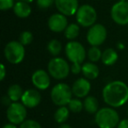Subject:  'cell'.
Segmentation results:
<instances>
[{
	"label": "cell",
	"instance_id": "1",
	"mask_svg": "<svg viewBox=\"0 0 128 128\" xmlns=\"http://www.w3.org/2000/svg\"><path fill=\"white\" fill-rule=\"evenodd\" d=\"M104 101L114 108L120 107L128 101V86L121 81H113L103 90Z\"/></svg>",
	"mask_w": 128,
	"mask_h": 128
},
{
	"label": "cell",
	"instance_id": "2",
	"mask_svg": "<svg viewBox=\"0 0 128 128\" xmlns=\"http://www.w3.org/2000/svg\"><path fill=\"white\" fill-rule=\"evenodd\" d=\"M95 121L100 128H114L119 123V116L114 109L104 107L98 110Z\"/></svg>",
	"mask_w": 128,
	"mask_h": 128
},
{
	"label": "cell",
	"instance_id": "3",
	"mask_svg": "<svg viewBox=\"0 0 128 128\" xmlns=\"http://www.w3.org/2000/svg\"><path fill=\"white\" fill-rule=\"evenodd\" d=\"M72 89L66 84H58L52 89L51 99L58 106H66L72 99Z\"/></svg>",
	"mask_w": 128,
	"mask_h": 128
},
{
	"label": "cell",
	"instance_id": "4",
	"mask_svg": "<svg viewBox=\"0 0 128 128\" xmlns=\"http://www.w3.org/2000/svg\"><path fill=\"white\" fill-rule=\"evenodd\" d=\"M48 70L49 75L57 80L66 78L70 74V67L62 58H54L48 63Z\"/></svg>",
	"mask_w": 128,
	"mask_h": 128
},
{
	"label": "cell",
	"instance_id": "5",
	"mask_svg": "<svg viewBox=\"0 0 128 128\" xmlns=\"http://www.w3.org/2000/svg\"><path fill=\"white\" fill-rule=\"evenodd\" d=\"M4 56L6 60L12 64H18L25 57V48L20 41H10L4 48Z\"/></svg>",
	"mask_w": 128,
	"mask_h": 128
},
{
	"label": "cell",
	"instance_id": "6",
	"mask_svg": "<svg viewBox=\"0 0 128 128\" xmlns=\"http://www.w3.org/2000/svg\"><path fill=\"white\" fill-rule=\"evenodd\" d=\"M76 20L84 27L92 26L96 20V12L90 4H84L76 12Z\"/></svg>",
	"mask_w": 128,
	"mask_h": 128
},
{
	"label": "cell",
	"instance_id": "7",
	"mask_svg": "<svg viewBox=\"0 0 128 128\" xmlns=\"http://www.w3.org/2000/svg\"><path fill=\"white\" fill-rule=\"evenodd\" d=\"M65 53L72 63H82L86 55L84 46L77 41L68 42L65 48Z\"/></svg>",
	"mask_w": 128,
	"mask_h": 128
},
{
	"label": "cell",
	"instance_id": "8",
	"mask_svg": "<svg viewBox=\"0 0 128 128\" xmlns=\"http://www.w3.org/2000/svg\"><path fill=\"white\" fill-rule=\"evenodd\" d=\"M7 118L14 124H22L26 118V107L23 104L13 102L7 109Z\"/></svg>",
	"mask_w": 128,
	"mask_h": 128
},
{
	"label": "cell",
	"instance_id": "9",
	"mask_svg": "<svg viewBox=\"0 0 128 128\" xmlns=\"http://www.w3.org/2000/svg\"><path fill=\"white\" fill-rule=\"evenodd\" d=\"M107 36L105 27L101 24H95L87 32V40L92 46H98L104 42Z\"/></svg>",
	"mask_w": 128,
	"mask_h": 128
},
{
	"label": "cell",
	"instance_id": "10",
	"mask_svg": "<svg viewBox=\"0 0 128 128\" xmlns=\"http://www.w3.org/2000/svg\"><path fill=\"white\" fill-rule=\"evenodd\" d=\"M110 15L115 23L122 26L128 24V2L119 1L116 3L112 8Z\"/></svg>",
	"mask_w": 128,
	"mask_h": 128
},
{
	"label": "cell",
	"instance_id": "11",
	"mask_svg": "<svg viewBox=\"0 0 128 128\" xmlns=\"http://www.w3.org/2000/svg\"><path fill=\"white\" fill-rule=\"evenodd\" d=\"M54 4L58 11L65 16H72L78 10V0H55Z\"/></svg>",
	"mask_w": 128,
	"mask_h": 128
},
{
	"label": "cell",
	"instance_id": "12",
	"mask_svg": "<svg viewBox=\"0 0 128 128\" xmlns=\"http://www.w3.org/2000/svg\"><path fill=\"white\" fill-rule=\"evenodd\" d=\"M48 27L54 32H60L66 30L68 26V20L65 15L62 13L53 14L48 20Z\"/></svg>",
	"mask_w": 128,
	"mask_h": 128
},
{
	"label": "cell",
	"instance_id": "13",
	"mask_svg": "<svg viewBox=\"0 0 128 128\" xmlns=\"http://www.w3.org/2000/svg\"><path fill=\"white\" fill-rule=\"evenodd\" d=\"M41 101L40 93L34 89L27 90L24 91V94L21 98V102L27 108H34L38 106Z\"/></svg>",
	"mask_w": 128,
	"mask_h": 128
},
{
	"label": "cell",
	"instance_id": "14",
	"mask_svg": "<svg viewBox=\"0 0 128 128\" xmlns=\"http://www.w3.org/2000/svg\"><path fill=\"white\" fill-rule=\"evenodd\" d=\"M32 82L34 85L39 90H46L50 85L49 75L43 70H36L32 76Z\"/></svg>",
	"mask_w": 128,
	"mask_h": 128
},
{
	"label": "cell",
	"instance_id": "15",
	"mask_svg": "<svg viewBox=\"0 0 128 128\" xmlns=\"http://www.w3.org/2000/svg\"><path fill=\"white\" fill-rule=\"evenodd\" d=\"M90 90V84L87 79L79 78L72 86V92L77 98H84Z\"/></svg>",
	"mask_w": 128,
	"mask_h": 128
},
{
	"label": "cell",
	"instance_id": "16",
	"mask_svg": "<svg viewBox=\"0 0 128 128\" xmlns=\"http://www.w3.org/2000/svg\"><path fill=\"white\" fill-rule=\"evenodd\" d=\"M13 12L18 18H27L31 14V6L28 3L18 1L13 7Z\"/></svg>",
	"mask_w": 128,
	"mask_h": 128
},
{
	"label": "cell",
	"instance_id": "17",
	"mask_svg": "<svg viewBox=\"0 0 128 128\" xmlns=\"http://www.w3.org/2000/svg\"><path fill=\"white\" fill-rule=\"evenodd\" d=\"M82 72L86 78L93 80V79H96L99 75V68L96 64L87 62L82 65Z\"/></svg>",
	"mask_w": 128,
	"mask_h": 128
},
{
	"label": "cell",
	"instance_id": "18",
	"mask_svg": "<svg viewBox=\"0 0 128 128\" xmlns=\"http://www.w3.org/2000/svg\"><path fill=\"white\" fill-rule=\"evenodd\" d=\"M102 62L106 66L113 65L118 60V54L112 48H107L106 50L103 52L102 54Z\"/></svg>",
	"mask_w": 128,
	"mask_h": 128
},
{
	"label": "cell",
	"instance_id": "19",
	"mask_svg": "<svg viewBox=\"0 0 128 128\" xmlns=\"http://www.w3.org/2000/svg\"><path fill=\"white\" fill-rule=\"evenodd\" d=\"M23 94H24L23 90H22V88L18 84L11 85L7 91V96L11 98V100L12 102H17L20 99H21Z\"/></svg>",
	"mask_w": 128,
	"mask_h": 128
},
{
	"label": "cell",
	"instance_id": "20",
	"mask_svg": "<svg viewBox=\"0 0 128 128\" xmlns=\"http://www.w3.org/2000/svg\"><path fill=\"white\" fill-rule=\"evenodd\" d=\"M84 107L85 110L89 113H96L98 110V102L94 96H87L84 100Z\"/></svg>",
	"mask_w": 128,
	"mask_h": 128
},
{
	"label": "cell",
	"instance_id": "21",
	"mask_svg": "<svg viewBox=\"0 0 128 128\" xmlns=\"http://www.w3.org/2000/svg\"><path fill=\"white\" fill-rule=\"evenodd\" d=\"M70 116V109L66 106H60L57 109V110L54 113V119L56 122L60 124H63Z\"/></svg>",
	"mask_w": 128,
	"mask_h": 128
},
{
	"label": "cell",
	"instance_id": "22",
	"mask_svg": "<svg viewBox=\"0 0 128 128\" xmlns=\"http://www.w3.org/2000/svg\"><path fill=\"white\" fill-rule=\"evenodd\" d=\"M65 32V36L68 40H74L79 34V26L76 24H70L67 26Z\"/></svg>",
	"mask_w": 128,
	"mask_h": 128
},
{
	"label": "cell",
	"instance_id": "23",
	"mask_svg": "<svg viewBox=\"0 0 128 128\" xmlns=\"http://www.w3.org/2000/svg\"><path fill=\"white\" fill-rule=\"evenodd\" d=\"M48 50L52 55L56 56L62 51V44L57 40H52L48 44Z\"/></svg>",
	"mask_w": 128,
	"mask_h": 128
},
{
	"label": "cell",
	"instance_id": "24",
	"mask_svg": "<svg viewBox=\"0 0 128 128\" xmlns=\"http://www.w3.org/2000/svg\"><path fill=\"white\" fill-rule=\"evenodd\" d=\"M102 54L103 53H101V51L98 46H92L88 51V57L91 62H96L102 58Z\"/></svg>",
	"mask_w": 128,
	"mask_h": 128
},
{
	"label": "cell",
	"instance_id": "25",
	"mask_svg": "<svg viewBox=\"0 0 128 128\" xmlns=\"http://www.w3.org/2000/svg\"><path fill=\"white\" fill-rule=\"evenodd\" d=\"M68 107L70 109V110H71L72 112H75V113H77V112H80L81 110L84 108V104L82 103V101L77 98H75V99H71L70 102L68 103Z\"/></svg>",
	"mask_w": 128,
	"mask_h": 128
},
{
	"label": "cell",
	"instance_id": "26",
	"mask_svg": "<svg viewBox=\"0 0 128 128\" xmlns=\"http://www.w3.org/2000/svg\"><path fill=\"white\" fill-rule=\"evenodd\" d=\"M32 32H28V31H25V32H21L20 36V42L21 43L22 45H29L31 42L32 41Z\"/></svg>",
	"mask_w": 128,
	"mask_h": 128
},
{
	"label": "cell",
	"instance_id": "27",
	"mask_svg": "<svg viewBox=\"0 0 128 128\" xmlns=\"http://www.w3.org/2000/svg\"><path fill=\"white\" fill-rule=\"evenodd\" d=\"M20 128H41L40 124L35 120L27 119L25 120L22 124H20Z\"/></svg>",
	"mask_w": 128,
	"mask_h": 128
},
{
	"label": "cell",
	"instance_id": "28",
	"mask_svg": "<svg viewBox=\"0 0 128 128\" xmlns=\"http://www.w3.org/2000/svg\"><path fill=\"white\" fill-rule=\"evenodd\" d=\"M14 6V0H0V9L2 11H7Z\"/></svg>",
	"mask_w": 128,
	"mask_h": 128
},
{
	"label": "cell",
	"instance_id": "29",
	"mask_svg": "<svg viewBox=\"0 0 128 128\" xmlns=\"http://www.w3.org/2000/svg\"><path fill=\"white\" fill-rule=\"evenodd\" d=\"M54 1L55 0H37V6L40 9L45 10L51 6L53 3H54Z\"/></svg>",
	"mask_w": 128,
	"mask_h": 128
},
{
	"label": "cell",
	"instance_id": "30",
	"mask_svg": "<svg viewBox=\"0 0 128 128\" xmlns=\"http://www.w3.org/2000/svg\"><path fill=\"white\" fill-rule=\"evenodd\" d=\"M70 70H71L72 73L75 74V75H77V74H79L81 71H82V66H81L80 63H72Z\"/></svg>",
	"mask_w": 128,
	"mask_h": 128
},
{
	"label": "cell",
	"instance_id": "31",
	"mask_svg": "<svg viewBox=\"0 0 128 128\" xmlns=\"http://www.w3.org/2000/svg\"><path fill=\"white\" fill-rule=\"evenodd\" d=\"M4 76H6V68L4 64H1L0 65V80H4Z\"/></svg>",
	"mask_w": 128,
	"mask_h": 128
},
{
	"label": "cell",
	"instance_id": "32",
	"mask_svg": "<svg viewBox=\"0 0 128 128\" xmlns=\"http://www.w3.org/2000/svg\"><path fill=\"white\" fill-rule=\"evenodd\" d=\"M117 128H128V119H123L118 123Z\"/></svg>",
	"mask_w": 128,
	"mask_h": 128
},
{
	"label": "cell",
	"instance_id": "33",
	"mask_svg": "<svg viewBox=\"0 0 128 128\" xmlns=\"http://www.w3.org/2000/svg\"><path fill=\"white\" fill-rule=\"evenodd\" d=\"M2 102H3V104H4V105H11L12 104V103L11 98H10L8 96H4V98H2Z\"/></svg>",
	"mask_w": 128,
	"mask_h": 128
},
{
	"label": "cell",
	"instance_id": "34",
	"mask_svg": "<svg viewBox=\"0 0 128 128\" xmlns=\"http://www.w3.org/2000/svg\"><path fill=\"white\" fill-rule=\"evenodd\" d=\"M2 128H17V127H16V126H15L14 124H12V123H10V124H4Z\"/></svg>",
	"mask_w": 128,
	"mask_h": 128
},
{
	"label": "cell",
	"instance_id": "35",
	"mask_svg": "<svg viewBox=\"0 0 128 128\" xmlns=\"http://www.w3.org/2000/svg\"><path fill=\"white\" fill-rule=\"evenodd\" d=\"M59 128H72V127L68 124H62Z\"/></svg>",
	"mask_w": 128,
	"mask_h": 128
},
{
	"label": "cell",
	"instance_id": "36",
	"mask_svg": "<svg viewBox=\"0 0 128 128\" xmlns=\"http://www.w3.org/2000/svg\"><path fill=\"white\" fill-rule=\"evenodd\" d=\"M18 1H22V2H26V3H31L34 0H18Z\"/></svg>",
	"mask_w": 128,
	"mask_h": 128
},
{
	"label": "cell",
	"instance_id": "37",
	"mask_svg": "<svg viewBox=\"0 0 128 128\" xmlns=\"http://www.w3.org/2000/svg\"><path fill=\"white\" fill-rule=\"evenodd\" d=\"M118 48H124V46H123L121 44H118Z\"/></svg>",
	"mask_w": 128,
	"mask_h": 128
},
{
	"label": "cell",
	"instance_id": "38",
	"mask_svg": "<svg viewBox=\"0 0 128 128\" xmlns=\"http://www.w3.org/2000/svg\"><path fill=\"white\" fill-rule=\"evenodd\" d=\"M119 1H126V0H119Z\"/></svg>",
	"mask_w": 128,
	"mask_h": 128
}]
</instances>
